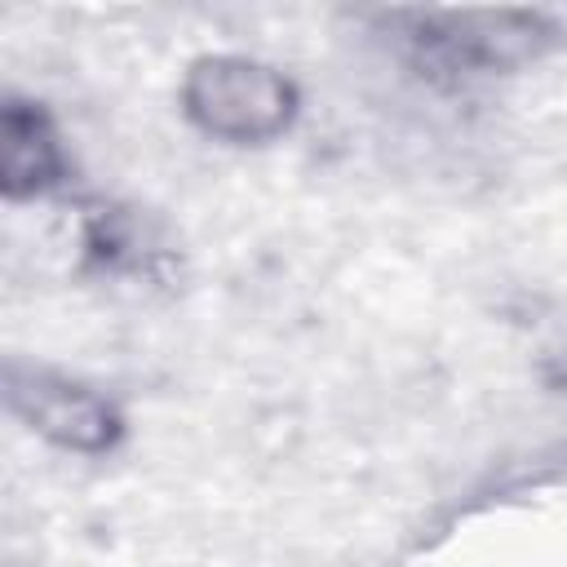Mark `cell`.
Wrapping results in <instances>:
<instances>
[{
  "label": "cell",
  "mask_w": 567,
  "mask_h": 567,
  "mask_svg": "<svg viewBox=\"0 0 567 567\" xmlns=\"http://www.w3.org/2000/svg\"><path fill=\"white\" fill-rule=\"evenodd\" d=\"M9 408L40 439L84 456L111 452L124 434V421L106 394L40 368H18V363L9 368Z\"/></svg>",
  "instance_id": "cell-3"
},
{
  "label": "cell",
  "mask_w": 567,
  "mask_h": 567,
  "mask_svg": "<svg viewBox=\"0 0 567 567\" xmlns=\"http://www.w3.org/2000/svg\"><path fill=\"white\" fill-rule=\"evenodd\" d=\"M425 75H492L540 58L563 31L532 9H399L385 13Z\"/></svg>",
  "instance_id": "cell-1"
},
{
  "label": "cell",
  "mask_w": 567,
  "mask_h": 567,
  "mask_svg": "<svg viewBox=\"0 0 567 567\" xmlns=\"http://www.w3.org/2000/svg\"><path fill=\"white\" fill-rule=\"evenodd\" d=\"M182 106L190 124L230 146H261L297 120V84L239 53H204L186 66Z\"/></svg>",
  "instance_id": "cell-2"
},
{
  "label": "cell",
  "mask_w": 567,
  "mask_h": 567,
  "mask_svg": "<svg viewBox=\"0 0 567 567\" xmlns=\"http://www.w3.org/2000/svg\"><path fill=\"white\" fill-rule=\"evenodd\" d=\"M66 173V155L49 111L31 97L9 93L0 106V186L9 199H35Z\"/></svg>",
  "instance_id": "cell-4"
}]
</instances>
